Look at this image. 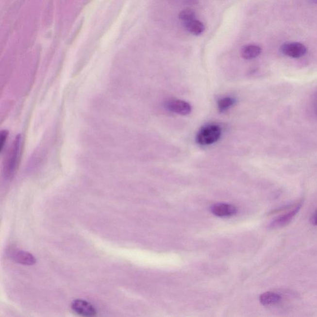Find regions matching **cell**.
Here are the masks:
<instances>
[{
	"instance_id": "6da1fadb",
	"label": "cell",
	"mask_w": 317,
	"mask_h": 317,
	"mask_svg": "<svg viewBox=\"0 0 317 317\" xmlns=\"http://www.w3.org/2000/svg\"><path fill=\"white\" fill-rule=\"evenodd\" d=\"M221 133L219 126L215 124L206 125L198 133L197 143L201 146L212 145L221 138Z\"/></svg>"
},
{
	"instance_id": "7a4b0ae2",
	"label": "cell",
	"mask_w": 317,
	"mask_h": 317,
	"mask_svg": "<svg viewBox=\"0 0 317 317\" xmlns=\"http://www.w3.org/2000/svg\"><path fill=\"white\" fill-rule=\"evenodd\" d=\"M21 135L17 136L6 159L4 165V175L7 178L12 177L17 169L21 146Z\"/></svg>"
},
{
	"instance_id": "3957f363",
	"label": "cell",
	"mask_w": 317,
	"mask_h": 317,
	"mask_svg": "<svg viewBox=\"0 0 317 317\" xmlns=\"http://www.w3.org/2000/svg\"><path fill=\"white\" fill-rule=\"evenodd\" d=\"M302 204V203L301 201L296 204L291 209H289L287 212L275 218L270 224L271 228L273 229L282 228L287 226L300 211Z\"/></svg>"
},
{
	"instance_id": "277c9868",
	"label": "cell",
	"mask_w": 317,
	"mask_h": 317,
	"mask_svg": "<svg viewBox=\"0 0 317 317\" xmlns=\"http://www.w3.org/2000/svg\"><path fill=\"white\" fill-rule=\"evenodd\" d=\"M281 52L287 57L299 58L307 53V49L300 42H289L283 45L280 48Z\"/></svg>"
},
{
	"instance_id": "5b68a950",
	"label": "cell",
	"mask_w": 317,
	"mask_h": 317,
	"mask_svg": "<svg viewBox=\"0 0 317 317\" xmlns=\"http://www.w3.org/2000/svg\"><path fill=\"white\" fill-rule=\"evenodd\" d=\"M71 309L74 312L83 317L96 316L97 310L91 303L82 300H76L71 303Z\"/></svg>"
},
{
	"instance_id": "8992f818",
	"label": "cell",
	"mask_w": 317,
	"mask_h": 317,
	"mask_svg": "<svg viewBox=\"0 0 317 317\" xmlns=\"http://www.w3.org/2000/svg\"><path fill=\"white\" fill-rule=\"evenodd\" d=\"M166 106L170 111L181 116H188L192 112V106L190 103L182 100H170L167 102Z\"/></svg>"
},
{
	"instance_id": "52a82bcc",
	"label": "cell",
	"mask_w": 317,
	"mask_h": 317,
	"mask_svg": "<svg viewBox=\"0 0 317 317\" xmlns=\"http://www.w3.org/2000/svg\"><path fill=\"white\" fill-rule=\"evenodd\" d=\"M211 212L219 217H233L237 213V208L231 204L219 203L212 206Z\"/></svg>"
},
{
	"instance_id": "ba28073f",
	"label": "cell",
	"mask_w": 317,
	"mask_h": 317,
	"mask_svg": "<svg viewBox=\"0 0 317 317\" xmlns=\"http://www.w3.org/2000/svg\"><path fill=\"white\" fill-rule=\"evenodd\" d=\"M11 258L14 262L24 265H34L36 259L32 254L24 251H15L11 253Z\"/></svg>"
},
{
	"instance_id": "9c48e42d",
	"label": "cell",
	"mask_w": 317,
	"mask_h": 317,
	"mask_svg": "<svg viewBox=\"0 0 317 317\" xmlns=\"http://www.w3.org/2000/svg\"><path fill=\"white\" fill-rule=\"evenodd\" d=\"M282 300V296L274 292H265L260 296V302L265 307L274 306L278 304Z\"/></svg>"
},
{
	"instance_id": "30bf717a",
	"label": "cell",
	"mask_w": 317,
	"mask_h": 317,
	"mask_svg": "<svg viewBox=\"0 0 317 317\" xmlns=\"http://www.w3.org/2000/svg\"><path fill=\"white\" fill-rule=\"evenodd\" d=\"M262 48L257 45H248L243 47L241 56L246 60H251L257 58L262 53Z\"/></svg>"
},
{
	"instance_id": "8fae6325",
	"label": "cell",
	"mask_w": 317,
	"mask_h": 317,
	"mask_svg": "<svg viewBox=\"0 0 317 317\" xmlns=\"http://www.w3.org/2000/svg\"><path fill=\"white\" fill-rule=\"evenodd\" d=\"M185 26L189 33L195 35L201 34L204 31V24L196 19L185 22Z\"/></svg>"
},
{
	"instance_id": "7c38bea8",
	"label": "cell",
	"mask_w": 317,
	"mask_h": 317,
	"mask_svg": "<svg viewBox=\"0 0 317 317\" xmlns=\"http://www.w3.org/2000/svg\"><path fill=\"white\" fill-rule=\"evenodd\" d=\"M235 103L234 98L231 97H225L217 101V107L219 111L223 112L228 111Z\"/></svg>"
},
{
	"instance_id": "4fadbf2b",
	"label": "cell",
	"mask_w": 317,
	"mask_h": 317,
	"mask_svg": "<svg viewBox=\"0 0 317 317\" xmlns=\"http://www.w3.org/2000/svg\"><path fill=\"white\" fill-rule=\"evenodd\" d=\"M195 11L191 10V9H186V10L182 11L179 14V19L184 21V23L195 19Z\"/></svg>"
},
{
	"instance_id": "5bb4252c",
	"label": "cell",
	"mask_w": 317,
	"mask_h": 317,
	"mask_svg": "<svg viewBox=\"0 0 317 317\" xmlns=\"http://www.w3.org/2000/svg\"><path fill=\"white\" fill-rule=\"evenodd\" d=\"M8 132L7 130H3L1 133L0 136V148H1V152L3 151L4 146L6 145V140H7Z\"/></svg>"
},
{
	"instance_id": "9a60e30c",
	"label": "cell",
	"mask_w": 317,
	"mask_h": 317,
	"mask_svg": "<svg viewBox=\"0 0 317 317\" xmlns=\"http://www.w3.org/2000/svg\"><path fill=\"white\" fill-rule=\"evenodd\" d=\"M312 224L317 226V210L314 213L311 217Z\"/></svg>"
},
{
	"instance_id": "2e32d148",
	"label": "cell",
	"mask_w": 317,
	"mask_h": 317,
	"mask_svg": "<svg viewBox=\"0 0 317 317\" xmlns=\"http://www.w3.org/2000/svg\"><path fill=\"white\" fill-rule=\"evenodd\" d=\"M310 3L317 4V0H308Z\"/></svg>"
},
{
	"instance_id": "e0dca14e",
	"label": "cell",
	"mask_w": 317,
	"mask_h": 317,
	"mask_svg": "<svg viewBox=\"0 0 317 317\" xmlns=\"http://www.w3.org/2000/svg\"><path fill=\"white\" fill-rule=\"evenodd\" d=\"M316 114H317V111H316Z\"/></svg>"
}]
</instances>
